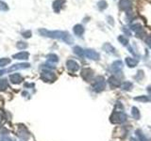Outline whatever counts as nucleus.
<instances>
[{
	"label": "nucleus",
	"instance_id": "1",
	"mask_svg": "<svg viewBox=\"0 0 151 141\" xmlns=\"http://www.w3.org/2000/svg\"><path fill=\"white\" fill-rule=\"evenodd\" d=\"M38 32L41 36L51 38V39H58L64 41L67 44H72L74 43L73 37L70 35L69 32L67 31H60V30H47L45 28H40Z\"/></svg>",
	"mask_w": 151,
	"mask_h": 141
},
{
	"label": "nucleus",
	"instance_id": "2",
	"mask_svg": "<svg viewBox=\"0 0 151 141\" xmlns=\"http://www.w3.org/2000/svg\"><path fill=\"white\" fill-rule=\"evenodd\" d=\"M127 114H125L123 111H113L111 117V121L112 123H122L127 120Z\"/></svg>",
	"mask_w": 151,
	"mask_h": 141
},
{
	"label": "nucleus",
	"instance_id": "3",
	"mask_svg": "<svg viewBox=\"0 0 151 141\" xmlns=\"http://www.w3.org/2000/svg\"><path fill=\"white\" fill-rule=\"evenodd\" d=\"M41 79L44 82H54L56 80V75L51 71L44 70L41 74Z\"/></svg>",
	"mask_w": 151,
	"mask_h": 141
},
{
	"label": "nucleus",
	"instance_id": "4",
	"mask_svg": "<svg viewBox=\"0 0 151 141\" xmlns=\"http://www.w3.org/2000/svg\"><path fill=\"white\" fill-rule=\"evenodd\" d=\"M105 87H106V83L104 81V78H102L101 76H98L96 79V82L93 85L94 90L96 91V92H100V91H102L105 89Z\"/></svg>",
	"mask_w": 151,
	"mask_h": 141
},
{
	"label": "nucleus",
	"instance_id": "5",
	"mask_svg": "<svg viewBox=\"0 0 151 141\" xmlns=\"http://www.w3.org/2000/svg\"><path fill=\"white\" fill-rule=\"evenodd\" d=\"M118 6L121 10L128 11L132 9V1L131 0H120Z\"/></svg>",
	"mask_w": 151,
	"mask_h": 141
},
{
	"label": "nucleus",
	"instance_id": "6",
	"mask_svg": "<svg viewBox=\"0 0 151 141\" xmlns=\"http://www.w3.org/2000/svg\"><path fill=\"white\" fill-rule=\"evenodd\" d=\"M30 67L29 63H19V64H14L13 66H11L9 68L8 70H6V72H11L13 71H17V70H23V69H28Z\"/></svg>",
	"mask_w": 151,
	"mask_h": 141
},
{
	"label": "nucleus",
	"instance_id": "7",
	"mask_svg": "<svg viewBox=\"0 0 151 141\" xmlns=\"http://www.w3.org/2000/svg\"><path fill=\"white\" fill-rule=\"evenodd\" d=\"M84 55L88 58L93 60H98L100 58V55L94 50H92V49H86V50H84Z\"/></svg>",
	"mask_w": 151,
	"mask_h": 141
},
{
	"label": "nucleus",
	"instance_id": "8",
	"mask_svg": "<svg viewBox=\"0 0 151 141\" xmlns=\"http://www.w3.org/2000/svg\"><path fill=\"white\" fill-rule=\"evenodd\" d=\"M66 67H67V69L69 70L70 72H77L79 70V65H78V63L77 61H75V60L73 59H69V60H67V62H66Z\"/></svg>",
	"mask_w": 151,
	"mask_h": 141
},
{
	"label": "nucleus",
	"instance_id": "9",
	"mask_svg": "<svg viewBox=\"0 0 151 141\" xmlns=\"http://www.w3.org/2000/svg\"><path fill=\"white\" fill-rule=\"evenodd\" d=\"M65 2H66L65 0H55L52 4L53 10H54L56 13H60V10L62 9V7L64 4H65Z\"/></svg>",
	"mask_w": 151,
	"mask_h": 141
},
{
	"label": "nucleus",
	"instance_id": "10",
	"mask_svg": "<svg viewBox=\"0 0 151 141\" xmlns=\"http://www.w3.org/2000/svg\"><path fill=\"white\" fill-rule=\"evenodd\" d=\"M81 76L86 81H90L94 77V72L91 69H89V68H85V69H83L81 71Z\"/></svg>",
	"mask_w": 151,
	"mask_h": 141
},
{
	"label": "nucleus",
	"instance_id": "11",
	"mask_svg": "<svg viewBox=\"0 0 151 141\" xmlns=\"http://www.w3.org/2000/svg\"><path fill=\"white\" fill-rule=\"evenodd\" d=\"M18 136L19 138H21L22 139L26 140V139H28L30 135L25 126H20L19 127V131H18Z\"/></svg>",
	"mask_w": 151,
	"mask_h": 141
},
{
	"label": "nucleus",
	"instance_id": "12",
	"mask_svg": "<svg viewBox=\"0 0 151 141\" xmlns=\"http://www.w3.org/2000/svg\"><path fill=\"white\" fill-rule=\"evenodd\" d=\"M109 84L112 87H117L121 85V82L119 78H117L115 75H112L109 78Z\"/></svg>",
	"mask_w": 151,
	"mask_h": 141
},
{
	"label": "nucleus",
	"instance_id": "13",
	"mask_svg": "<svg viewBox=\"0 0 151 141\" xmlns=\"http://www.w3.org/2000/svg\"><path fill=\"white\" fill-rule=\"evenodd\" d=\"M10 80L12 84H20L23 81V77L19 74H13L10 75Z\"/></svg>",
	"mask_w": 151,
	"mask_h": 141
},
{
	"label": "nucleus",
	"instance_id": "14",
	"mask_svg": "<svg viewBox=\"0 0 151 141\" xmlns=\"http://www.w3.org/2000/svg\"><path fill=\"white\" fill-rule=\"evenodd\" d=\"M14 59H20V60H26L29 58V54L28 52H20L18 54H15L12 56Z\"/></svg>",
	"mask_w": 151,
	"mask_h": 141
},
{
	"label": "nucleus",
	"instance_id": "15",
	"mask_svg": "<svg viewBox=\"0 0 151 141\" xmlns=\"http://www.w3.org/2000/svg\"><path fill=\"white\" fill-rule=\"evenodd\" d=\"M130 28H130L131 30H133V31L137 34L138 37L140 36V34H145V32H143V26L141 25V24H134V25H132Z\"/></svg>",
	"mask_w": 151,
	"mask_h": 141
},
{
	"label": "nucleus",
	"instance_id": "16",
	"mask_svg": "<svg viewBox=\"0 0 151 141\" xmlns=\"http://www.w3.org/2000/svg\"><path fill=\"white\" fill-rule=\"evenodd\" d=\"M73 31L75 33V35L80 37V36L83 35L85 29H84V28H83V25H76L73 28Z\"/></svg>",
	"mask_w": 151,
	"mask_h": 141
},
{
	"label": "nucleus",
	"instance_id": "17",
	"mask_svg": "<svg viewBox=\"0 0 151 141\" xmlns=\"http://www.w3.org/2000/svg\"><path fill=\"white\" fill-rule=\"evenodd\" d=\"M123 69V63L121 60H116L112 64V70L115 72H118Z\"/></svg>",
	"mask_w": 151,
	"mask_h": 141
},
{
	"label": "nucleus",
	"instance_id": "18",
	"mask_svg": "<svg viewBox=\"0 0 151 141\" xmlns=\"http://www.w3.org/2000/svg\"><path fill=\"white\" fill-rule=\"evenodd\" d=\"M125 62H126L127 66H128L130 68H133V67L137 66L138 60H136L135 58H126V59H125Z\"/></svg>",
	"mask_w": 151,
	"mask_h": 141
},
{
	"label": "nucleus",
	"instance_id": "19",
	"mask_svg": "<svg viewBox=\"0 0 151 141\" xmlns=\"http://www.w3.org/2000/svg\"><path fill=\"white\" fill-rule=\"evenodd\" d=\"M102 48H103V50L105 52L109 53V54H115V48L112 46V44L109 43H105L103 46H102Z\"/></svg>",
	"mask_w": 151,
	"mask_h": 141
},
{
	"label": "nucleus",
	"instance_id": "20",
	"mask_svg": "<svg viewBox=\"0 0 151 141\" xmlns=\"http://www.w3.org/2000/svg\"><path fill=\"white\" fill-rule=\"evenodd\" d=\"M47 61L49 63H57L59 61V56L55 54H49L47 56Z\"/></svg>",
	"mask_w": 151,
	"mask_h": 141
},
{
	"label": "nucleus",
	"instance_id": "21",
	"mask_svg": "<svg viewBox=\"0 0 151 141\" xmlns=\"http://www.w3.org/2000/svg\"><path fill=\"white\" fill-rule=\"evenodd\" d=\"M97 8L99 9V10H104L108 8V3L106 0H100L99 2L97 3Z\"/></svg>",
	"mask_w": 151,
	"mask_h": 141
},
{
	"label": "nucleus",
	"instance_id": "22",
	"mask_svg": "<svg viewBox=\"0 0 151 141\" xmlns=\"http://www.w3.org/2000/svg\"><path fill=\"white\" fill-rule=\"evenodd\" d=\"M73 51L76 55H78V56H80V58H82L83 56H84V50L81 48V47H79V46H75L74 49H73Z\"/></svg>",
	"mask_w": 151,
	"mask_h": 141
},
{
	"label": "nucleus",
	"instance_id": "23",
	"mask_svg": "<svg viewBox=\"0 0 151 141\" xmlns=\"http://www.w3.org/2000/svg\"><path fill=\"white\" fill-rule=\"evenodd\" d=\"M9 87L7 79H0V90H5Z\"/></svg>",
	"mask_w": 151,
	"mask_h": 141
},
{
	"label": "nucleus",
	"instance_id": "24",
	"mask_svg": "<svg viewBox=\"0 0 151 141\" xmlns=\"http://www.w3.org/2000/svg\"><path fill=\"white\" fill-rule=\"evenodd\" d=\"M136 135L139 138V140L140 141H149L148 139H147V138L143 134V133L140 131V130H137L136 131Z\"/></svg>",
	"mask_w": 151,
	"mask_h": 141
},
{
	"label": "nucleus",
	"instance_id": "25",
	"mask_svg": "<svg viewBox=\"0 0 151 141\" xmlns=\"http://www.w3.org/2000/svg\"><path fill=\"white\" fill-rule=\"evenodd\" d=\"M118 41H120V43H122V45H124V46H126V45H127V43H128L127 38H126V36H124V35L118 36Z\"/></svg>",
	"mask_w": 151,
	"mask_h": 141
},
{
	"label": "nucleus",
	"instance_id": "26",
	"mask_svg": "<svg viewBox=\"0 0 151 141\" xmlns=\"http://www.w3.org/2000/svg\"><path fill=\"white\" fill-rule=\"evenodd\" d=\"M132 116H133V118L135 120H139L140 119V112L137 107H132Z\"/></svg>",
	"mask_w": 151,
	"mask_h": 141
},
{
	"label": "nucleus",
	"instance_id": "27",
	"mask_svg": "<svg viewBox=\"0 0 151 141\" xmlns=\"http://www.w3.org/2000/svg\"><path fill=\"white\" fill-rule=\"evenodd\" d=\"M10 63V58H0V68L1 67H5L6 65Z\"/></svg>",
	"mask_w": 151,
	"mask_h": 141
},
{
	"label": "nucleus",
	"instance_id": "28",
	"mask_svg": "<svg viewBox=\"0 0 151 141\" xmlns=\"http://www.w3.org/2000/svg\"><path fill=\"white\" fill-rule=\"evenodd\" d=\"M9 10V6L7 4L0 0V11H8Z\"/></svg>",
	"mask_w": 151,
	"mask_h": 141
},
{
	"label": "nucleus",
	"instance_id": "29",
	"mask_svg": "<svg viewBox=\"0 0 151 141\" xmlns=\"http://www.w3.org/2000/svg\"><path fill=\"white\" fill-rule=\"evenodd\" d=\"M131 87H132V83L131 82L126 81L125 83H123V85H122V89L124 90H130Z\"/></svg>",
	"mask_w": 151,
	"mask_h": 141
},
{
	"label": "nucleus",
	"instance_id": "30",
	"mask_svg": "<svg viewBox=\"0 0 151 141\" xmlns=\"http://www.w3.org/2000/svg\"><path fill=\"white\" fill-rule=\"evenodd\" d=\"M136 101H140V102H150L151 99L147 96H141V97H136L135 98Z\"/></svg>",
	"mask_w": 151,
	"mask_h": 141
},
{
	"label": "nucleus",
	"instance_id": "31",
	"mask_svg": "<svg viewBox=\"0 0 151 141\" xmlns=\"http://www.w3.org/2000/svg\"><path fill=\"white\" fill-rule=\"evenodd\" d=\"M16 46L18 49H20V50H23V49H25L28 47V43H24V41H18Z\"/></svg>",
	"mask_w": 151,
	"mask_h": 141
},
{
	"label": "nucleus",
	"instance_id": "32",
	"mask_svg": "<svg viewBox=\"0 0 151 141\" xmlns=\"http://www.w3.org/2000/svg\"><path fill=\"white\" fill-rule=\"evenodd\" d=\"M31 31H30V30H26V31H25V32H23L22 33V36L25 38V39H29L30 37H31Z\"/></svg>",
	"mask_w": 151,
	"mask_h": 141
},
{
	"label": "nucleus",
	"instance_id": "33",
	"mask_svg": "<svg viewBox=\"0 0 151 141\" xmlns=\"http://www.w3.org/2000/svg\"><path fill=\"white\" fill-rule=\"evenodd\" d=\"M143 77V71H139V72H137V75L134 76V78H135L136 80H141Z\"/></svg>",
	"mask_w": 151,
	"mask_h": 141
},
{
	"label": "nucleus",
	"instance_id": "34",
	"mask_svg": "<svg viewBox=\"0 0 151 141\" xmlns=\"http://www.w3.org/2000/svg\"><path fill=\"white\" fill-rule=\"evenodd\" d=\"M145 43L147 44V46L151 48V36H148L145 39Z\"/></svg>",
	"mask_w": 151,
	"mask_h": 141
},
{
	"label": "nucleus",
	"instance_id": "35",
	"mask_svg": "<svg viewBox=\"0 0 151 141\" xmlns=\"http://www.w3.org/2000/svg\"><path fill=\"white\" fill-rule=\"evenodd\" d=\"M123 31H124L125 33H126L127 36H130V35H131V33H130V31H128V29H127L126 28H123Z\"/></svg>",
	"mask_w": 151,
	"mask_h": 141
},
{
	"label": "nucleus",
	"instance_id": "36",
	"mask_svg": "<svg viewBox=\"0 0 151 141\" xmlns=\"http://www.w3.org/2000/svg\"><path fill=\"white\" fill-rule=\"evenodd\" d=\"M0 141H11V139L8 138V136H3V138H1V140H0Z\"/></svg>",
	"mask_w": 151,
	"mask_h": 141
},
{
	"label": "nucleus",
	"instance_id": "37",
	"mask_svg": "<svg viewBox=\"0 0 151 141\" xmlns=\"http://www.w3.org/2000/svg\"><path fill=\"white\" fill-rule=\"evenodd\" d=\"M147 92H148V93L150 94V96H151V87H147Z\"/></svg>",
	"mask_w": 151,
	"mask_h": 141
},
{
	"label": "nucleus",
	"instance_id": "38",
	"mask_svg": "<svg viewBox=\"0 0 151 141\" xmlns=\"http://www.w3.org/2000/svg\"><path fill=\"white\" fill-rule=\"evenodd\" d=\"M1 119H2V116H1V114H0V122H1Z\"/></svg>",
	"mask_w": 151,
	"mask_h": 141
}]
</instances>
